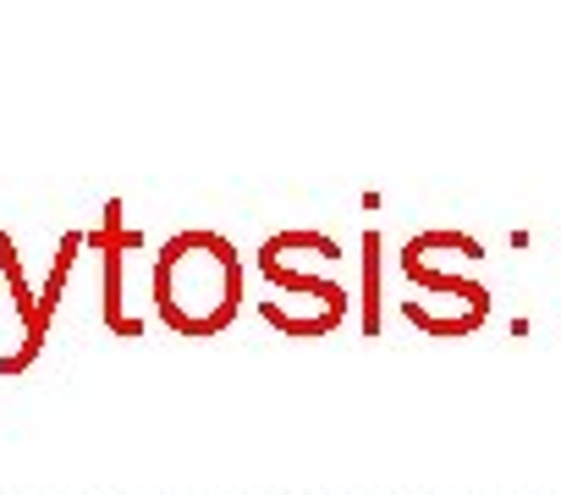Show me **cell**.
<instances>
[{"instance_id": "4", "label": "cell", "mask_w": 561, "mask_h": 495, "mask_svg": "<svg viewBox=\"0 0 561 495\" xmlns=\"http://www.w3.org/2000/svg\"><path fill=\"white\" fill-rule=\"evenodd\" d=\"M0 281H7V292H12V314H18V331H23V342H18V353H7L0 358V375H23V369H34V358L45 353V342H50V314H45V303H39V292L28 287V276H23V260H18V242L0 231Z\"/></svg>"}, {"instance_id": "2", "label": "cell", "mask_w": 561, "mask_h": 495, "mask_svg": "<svg viewBox=\"0 0 561 495\" xmlns=\"http://www.w3.org/2000/svg\"><path fill=\"white\" fill-rule=\"evenodd\" d=\"M331 260H336V237H325V231H280V237H264L259 276L275 287V298H264L259 314L280 336L320 342V336L342 331V320H347V287L309 270V265H331Z\"/></svg>"}, {"instance_id": "1", "label": "cell", "mask_w": 561, "mask_h": 495, "mask_svg": "<svg viewBox=\"0 0 561 495\" xmlns=\"http://www.w3.org/2000/svg\"><path fill=\"white\" fill-rule=\"evenodd\" d=\"M154 314L165 331L209 342L242 309V260L220 231H176L154 254Z\"/></svg>"}, {"instance_id": "3", "label": "cell", "mask_w": 561, "mask_h": 495, "mask_svg": "<svg viewBox=\"0 0 561 495\" xmlns=\"http://www.w3.org/2000/svg\"><path fill=\"white\" fill-rule=\"evenodd\" d=\"M89 248H100V265H105V276H100V314H105V331H116V336H127V342L144 336L149 287H138V270H144V281H154V260L144 254L149 237L127 226L122 198L105 204V220L89 231Z\"/></svg>"}, {"instance_id": "5", "label": "cell", "mask_w": 561, "mask_h": 495, "mask_svg": "<svg viewBox=\"0 0 561 495\" xmlns=\"http://www.w3.org/2000/svg\"><path fill=\"white\" fill-rule=\"evenodd\" d=\"M375 248H380V237L369 231L364 237V331L369 336L380 331V254H375Z\"/></svg>"}]
</instances>
